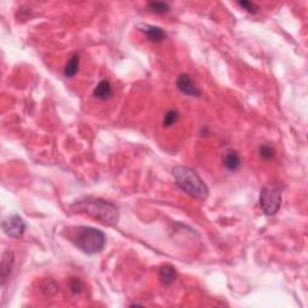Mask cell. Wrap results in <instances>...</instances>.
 <instances>
[{
	"mask_svg": "<svg viewBox=\"0 0 308 308\" xmlns=\"http://www.w3.org/2000/svg\"><path fill=\"white\" fill-rule=\"evenodd\" d=\"M70 210L75 213L87 214L105 225H115L119 219L117 206L99 197L87 196L77 200L70 206Z\"/></svg>",
	"mask_w": 308,
	"mask_h": 308,
	"instance_id": "obj_1",
	"label": "cell"
},
{
	"mask_svg": "<svg viewBox=\"0 0 308 308\" xmlns=\"http://www.w3.org/2000/svg\"><path fill=\"white\" fill-rule=\"evenodd\" d=\"M63 235L88 255L101 252L106 246V235L92 226H68L63 230Z\"/></svg>",
	"mask_w": 308,
	"mask_h": 308,
	"instance_id": "obj_2",
	"label": "cell"
},
{
	"mask_svg": "<svg viewBox=\"0 0 308 308\" xmlns=\"http://www.w3.org/2000/svg\"><path fill=\"white\" fill-rule=\"evenodd\" d=\"M172 175L176 184L189 196L200 200H205L208 196L207 185L195 170L187 166H176L172 170Z\"/></svg>",
	"mask_w": 308,
	"mask_h": 308,
	"instance_id": "obj_3",
	"label": "cell"
},
{
	"mask_svg": "<svg viewBox=\"0 0 308 308\" xmlns=\"http://www.w3.org/2000/svg\"><path fill=\"white\" fill-rule=\"evenodd\" d=\"M260 206L267 216H274L280 208L282 203V193L274 187H265L260 193Z\"/></svg>",
	"mask_w": 308,
	"mask_h": 308,
	"instance_id": "obj_4",
	"label": "cell"
},
{
	"mask_svg": "<svg viewBox=\"0 0 308 308\" xmlns=\"http://www.w3.org/2000/svg\"><path fill=\"white\" fill-rule=\"evenodd\" d=\"M2 228L5 235H8L9 237L20 238L22 237L26 231V223L23 218L20 217L19 214H13V216L5 218L3 220Z\"/></svg>",
	"mask_w": 308,
	"mask_h": 308,
	"instance_id": "obj_5",
	"label": "cell"
},
{
	"mask_svg": "<svg viewBox=\"0 0 308 308\" xmlns=\"http://www.w3.org/2000/svg\"><path fill=\"white\" fill-rule=\"evenodd\" d=\"M176 86L183 94L189 95V97H200L201 95V91L199 89V87L195 85L191 77L188 74H181L177 77L176 81Z\"/></svg>",
	"mask_w": 308,
	"mask_h": 308,
	"instance_id": "obj_6",
	"label": "cell"
},
{
	"mask_svg": "<svg viewBox=\"0 0 308 308\" xmlns=\"http://www.w3.org/2000/svg\"><path fill=\"white\" fill-rule=\"evenodd\" d=\"M15 264V254L13 250H5L2 256V264H0V276H2V284L4 285L8 278L13 272Z\"/></svg>",
	"mask_w": 308,
	"mask_h": 308,
	"instance_id": "obj_7",
	"label": "cell"
},
{
	"mask_svg": "<svg viewBox=\"0 0 308 308\" xmlns=\"http://www.w3.org/2000/svg\"><path fill=\"white\" fill-rule=\"evenodd\" d=\"M139 29L146 35V38H147L149 41H152V43L154 44L163 43V41L166 39V33L164 32V29H161L160 27H155L151 25H141L139 26Z\"/></svg>",
	"mask_w": 308,
	"mask_h": 308,
	"instance_id": "obj_8",
	"label": "cell"
},
{
	"mask_svg": "<svg viewBox=\"0 0 308 308\" xmlns=\"http://www.w3.org/2000/svg\"><path fill=\"white\" fill-rule=\"evenodd\" d=\"M112 94H113L112 86H111V83H110V81H107V80L100 81V82L95 86L94 92H93V95H94L98 100H101V101L109 100V99L112 97Z\"/></svg>",
	"mask_w": 308,
	"mask_h": 308,
	"instance_id": "obj_9",
	"label": "cell"
},
{
	"mask_svg": "<svg viewBox=\"0 0 308 308\" xmlns=\"http://www.w3.org/2000/svg\"><path fill=\"white\" fill-rule=\"evenodd\" d=\"M223 164L229 171H237L241 167V158L235 149H229L223 158Z\"/></svg>",
	"mask_w": 308,
	"mask_h": 308,
	"instance_id": "obj_10",
	"label": "cell"
},
{
	"mask_svg": "<svg viewBox=\"0 0 308 308\" xmlns=\"http://www.w3.org/2000/svg\"><path fill=\"white\" fill-rule=\"evenodd\" d=\"M176 277H177V272L176 268L171 265H165L159 270V279L164 285H170L175 282Z\"/></svg>",
	"mask_w": 308,
	"mask_h": 308,
	"instance_id": "obj_11",
	"label": "cell"
},
{
	"mask_svg": "<svg viewBox=\"0 0 308 308\" xmlns=\"http://www.w3.org/2000/svg\"><path fill=\"white\" fill-rule=\"evenodd\" d=\"M79 68H80V56L77 53L71 56V58L69 59V62L67 63L64 69V75L65 77L68 79H71L74 77L75 75L79 73Z\"/></svg>",
	"mask_w": 308,
	"mask_h": 308,
	"instance_id": "obj_12",
	"label": "cell"
},
{
	"mask_svg": "<svg viewBox=\"0 0 308 308\" xmlns=\"http://www.w3.org/2000/svg\"><path fill=\"white\" fill-rule=\"evenodd\" d=\"M147 8L149 11H152V13L159 15L167 14L170 11V5L167 4V3H163V2H151L148 3Z\"/></svg>",
	"mask_w": 308,
	"mask_h": 308,
	"instance_id": "obj_13",
	"label": "cell"
},
{
	"mask_svg": "<svg viewBox=\"0 0 308 308\" xmlns=\"http://www.w3.org/2000/svg\"><path fill=\"white\" fill-rule=\"evenodd\" d=\"M259 155L264 160H272L276 157V151H274V148L271 145L265 143V145H261L259 147Z\"/></svg>",
	"mask_w": 308,
	"mask_h": 308,
	"instance_id": "obj_14",
	"label": "cell"
},
{
	"mask_svg": "<svg viewBox=\"0 0 308 308\" xmlns=\"http://www.w3.org/2000/svg\"><path fill=\"white\" fill-rule=\"evenodd\" d=\"M178 118H179V113L177 110H170V111H167L165 113V116H164L163 125L166 128L172 127V125L178 121Z\"/></svg>",
	"mask_w": 308,
	"mask_h": 308,
	"instance_id": "obj_15",
	"label": "cell"
},
{
	"mask_svg": "<svg viewBox=\"0 0 308 308\" xmlns=\"http://www.w3.org/2000/svg\"><path fill=\"white\" fill-rule=\"evenodd\" d=\"M69 288H70V290L74 292V294H80V292L82 291L83 284L81 282L80 278L74 277L69 280Z\"/></svg>",
	"mask_w": 308,
	"mask_h": 308,
	"instance_id": "obj_16",
	"label": "cell"
},
{
	"mask_svg": "<svg viewBox=\"0 0 308 308\" xmlns=\"http://www.w3.org/2000/svg\"><path fill=\"white\" fill-rule=\"evenodd\" d=\"M238 5H240L241 8H243L247 13H249L252 15L258 14V11H259V8L252 2H238Z\"/></svg>",
	"mask_w": 308,
	"mask_h": 308,
	"instance_id": "obj_17",
	"label": "cell"
}]
</instances>
